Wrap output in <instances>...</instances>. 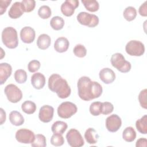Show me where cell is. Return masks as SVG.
<instances>
[{"label":"cell","instance_id":"obj_1","mask_svg":"<svg viewBox=\"0 0 147 147\" xmlns=\"http://www.w3.org/2000/svg\"><path fill=\"white\" fill-rule=\"evenodd\" d=\"M78 95L80 99L89 101L99 98L102 94V86L97 82L92 81L89 77H80L77 83Z\"/></svg>","mask_w":147,"mask_h":147},{"label":"cell","instance_id":"obj_2","mask_svg":"<svg viewBox=\"0 0 147 147\" xmlns=\"http://www.w3.org/2000/svg\"><path fill=\"white\" fill-rule=\"evenodd\" d=\"M48 88L52 92H56L61 99L68 98L71 92V88L67 80L57 74H53L49 76Z\"/></svg>","mask_w":147,"mask_h":147},{"label":"cell","instance_id":"obj_3","mask_svg":"<svg viewBox=\"0 0 147 147\" xmlns=\"http://www.w3.org/2000/svg\"><path fill=\"white\" fill-rule=\"evenodd\" d=\"M2 41L3 44L9 49H14L18 45L17 32L13 27H6L2 32Z\"/></svg>","mask_w":147,"mask_h":147},{"label":"cell","instance_id":"obj_4","mask_svg":"<svg viewBox=\"0 0 147 147\" xmlns=\"http://www.w3.org/2000/svg\"><path fill=\"white\" fill-rule=\"evenodd\" d=\"M112 65L118 71L122 73H126L130 71L131 64L126 61L123 55L121 53L113 54L110 59Z\"/></svg>","mask_w":147,"mask_h":147},{"label":"cell","instance_id":"obj_5","mask_svg":"<svg viewBox=\"0 0 147 147\" xmlns=\"http://www.w3.org/2000/svg\"><path fill=\"white\" fill-rule=\"evenodd\" d=\"M78 110L75 104L71 102H64L57 107V114L61 118L68 119L75 114Z\"/></svg>","mask_w":147,"mask_h":147},{"label":"cell","instance_id":"obj_6","mask_svg":"<svg viewBox=\"0 0 147 147\" xmlns=\"http://www.w3.org/2000/svg\"><path fill=\"white\" fill-rule=\"evenodd\" d=\"M76 18L79 24L90 28L95 27L99 24V18L98 16L86 11L80 12Z\"/></svg>","mask_w":147,"mask_h":147},{"label":"cell","instance_id":"obj_7","mask_svg":"<svg viewBox=\"0 0 147 147\" xmlns=\"http://www.w3.org/2000/svg\"><path fill=\"white\" fill-rule=\"evenodd\" d=\"M4 92L8 100L11 103H17L22 98L21 90L14 84L7 85L4 89Z\"/></svg>","mask_w":147,"mask_h":147},{"label":"cell","instance_id":"obj_8","mask_svg":"<svg viewBox=\"0 0 147 147\" xmlns=\"http://www.w3.org/2000/svg\"><path fill=\"white\" fill-rule=\"evenodd\" d=\"M125 51L130 56H141L145 52V46L140 41L130 40L126 45Z\"/></svg>","mask_w":147,"mask_h":147},{"label":"cell","instance_id":"obj_9","mask_svg":"<svg viewBox=\"0 0 147 147\" xmlns=\"http://www.w3.org/2000/svg\"><path fill=\"white\" fill-rule=\"evenodd\" d=\"M66 138L68 145L71 147H80L84 144L81 134L75 129H71L67 132Z\"/></svg>","mask_w":147,"mask_h":147},{"label":"cell","instance_id":"obj_10","mask_svg":"<svg viewBox=\"0 0 147 147\" xmlns=\"http://www.w3.org/2000/svg\"><path fill=\"white\" fill-rule=\"evenodd\" d=\"M17 141L22 144H31L34 140L35 135L30 130L21 129L17 131L15 136Z\"/></svg>","mask_w":147,"mask_h":147},{"label":"cell","instance_id":"obj_11","mask_svg":"<svg viewBox=\"0 0 147 147\" xmlns=\"http://www.w3.org/2000/svg\"><path fill=\"white\" fill-rule=\"evenodd\" d=\"M122 125L121 118L117 114H112L109 116L106 119V127L110 132H116Z\"/></svg>","mask_w":147,"mask_h":147},{"label":"cell","instance_id":"obj_12","mask_svg":"<svg viewBox=\"0 0 147 147\" xmlns=\"http://www.w3.org/2000/svg\"><path fill=\"white\" fill-rule=\"evenodd\" d=\"M79 6V1L77 0H66L61 5V11L67 17L72 16L75 9Z\"/></svg>","mask_w":147,"mask_h":147},{"label":"cell","instance_id":"obj_13","mask_svg":"<svg viewBox=\"0 0 147 147\" xmlns=\"http://www.w3.org/2000/svg\"><path fill=\"white\" fill-rule=\"evenodd\" d=\"M53 113L54 109L53 107L49 105H44L39 110V119L44 123L49 122L53 118Z\"/></svg>","mask_w":147,"mask_h":147},{"label":"cell","instance_id":"obj_14","mask_svg":"<svg viewBox=\"0 0 147 147\" xmlns=\"http://www.w3.org/2000/svg\"><path fill=\"white\" fill-rule=\"evenodd\" d=\"M35 37V31L30 26H25L20 31V37L24 43H32L34 40Z\"/></svg>","mask_w":147,"mask_h":147},{"label":"cell","instance_id":"obj_15","mask_svg":"<svg viewBox=\"0 0 147 147\" xmlns=\"http://www.w3.org/2000/svg\"><path fill=\"white\" fill-rule=\"evenodd\" d=\"M99 78L105 84H111L115 79V74L114 72L109 68H104L102 69L99 74Z\"/></svg>","mask_w":147,"mask_h":147},{"label":"cell","instance_id":"obj_16","mask_svg":"<svg viewBox=\"0 0 147 147\" xmlns=\"http://www.w3.org/2000/svg\"><path fill=\"white\" fill-rule=\"evenodd\" d=\"M12 72L11 66L7 63L0 64V84L2 85L10 76Z\"/></svg>","mask_w":147,"mask_h":147},{"label":"cell","instance_id":"obj_17","mask_svg":"<svg viewBox=\"0 0 147 147\" xmlns=\"http://www.w3.org/2000/svg\"><path fill=\"white\" fill-rule=\"evenodd\" d=\"M31 83L33 87L37 90L42 88L45 84V76L40 72L33 74L31 76Z\"/></svg>","mask_w":147,"mask_h":147},{"label":"cell","instance_id":"obj_18","mask_svg":"<svg viewBox=\"0 0 147 147\" xmlns=\"http://www.w3.org/2000/svg\"><path fill=\"white\" fill-rule=\"evenodd\" d=\"M24 13L22 3L20 2H14L10 8L8 15L12 19H17L20 17Z\"/></svg>","mask_w":147,"mask_h":147},{"label":"cell","instance_id":"obj_19","mask_svg":"<svg viewBox=\"0 0 147 147\" xmlns=\"http://www.w3.org/2000/svg\"><path fill=\"white\" fill-rule=\"evenodd\" d=\"M69 45V42L68 39L64 37H60L55 41L54 48L56 52L63 53L68 50Z\"/></svg>","mask_w":147,"mask_h":147},{"label":"cell","instance_id":"obj_20","mask_svg":"<svg viewBox=\"0 0 147 147\" xmlns=\"http://www.w3.org/2000/svg\"><path fill=\"white\" fill-rule=\"evenodd\" d=\"M51 43V38L50 36L47 34H40L37 40V45L38 48L42 50L48 49Z\"/></svg>","mask_w":147,"mask_h":147},{"label":"cell","instance_id":"obj_21","mask_svg":"<svg viewBox=\"0 0 147 147\" xmlns=\"http://www.w3.org/2000/svg\"><path fill=\"white\" fill-rule=\"evenodd\" d=\"M84 138L89 144H95L98 142L99 136L94 128L89 127L85 131Z\"/></svg>","mask_w":147,"mask_h":147},{"label":"cell","instance_id":"obj_22","mask_svg":"<svg viewBox=\"0 0 147 147\" xmlns=\"http://www.w3.org/2000/svg\"><path fill=\"white\" fill-rule=\"evenodd\" d=\"M9 120L12 125L16 126H21L24 123V118L22 115L17 111H12L10 112Z\"/></svg>","mask_w":147,"mask_h":147},{"label":"cell","instance_id":"obj_23","mask_svg":"<svg viewBox=\"0 0 147 147\" xmlns=\"http://www.w3.org/2000/svg\"><path fill=\"white\" fill-rule=\"evenodd\" d=\"M123 139L128 142L133 141L136 138V132L134 128L131 126L126 127L122 133Z\"/></svg>","mask_w":147,"mask_h":147},{"label":"cell","instance_id":"obj_24","mask_svg":"<svg viewBox=\"0 0 147 147\" xmlns=\"http://www.w3.org/2000/svg\"><path fill=\"white\" fill-rule=\"evenodd\" d=\"M68 127V125L67 123L61 121H57L53 123L51 127V130L53 133H58L60 134H63L65 131L67 130Z\"/></svg>","mask_w":147,"mask_h":147},{"label":"cell","instance_id":"obj_25","mask_svg":"<svg viewBox=\"0 0 147 147\" xmlns=\"http://www.w3.org/2000/svg\"><path fill=\"white\" fill-rule=\"evenodd\" d=\"M136 126L137 130L141 134L147 133V115H144L136 122Z\"/></svg>","mask_w":147,"mask_h":147},{"label":"cell","instance_id":"obj_26","mask_svg":"<svg viewBox=\"0 0 147 147\" xmlns=\"http://www.w3.org/2000/svg\"><path fill=\"white\" fill-rule=\"evenodd\" d=\"M50 25L55 30H59L63 29L64 25V20L59 16L52 17L50 21Z\"/></svg>","mask_w":147,"mask_h":147},{"label":"cell","instance_id":"obj_27","mask_svg":"<svg viewBox=\"0 0 147 147\" xmlns=\"http://www.w3.org/2000/svg\"><path fill=\"white\" fill-rule=\"evenodd\" d=\"M22 110L27 114H33L36 110L35 103L31 100H26L21 105Z\"/></svg>","mask_w":147,"mask_h":147},{"label":"cell","instance_id":"obj_28","mask_svg":"<svg viewBox=\"0 0 147 147\" xmlns=\"http://www.w3.org/2000/svg\"><path fill=\"white\" fill-rule=\"evenodd\" d=\"M123 16L124 18L127 21L134 20L137 16V10L133 6H128L123 11Z\"/></svg>","mask_w":147,"mask_h":147},{"label":"cell","instance_id":"obj_29","mask_svg":"<svg viewBox=\"0 0 147 147\" xmlns=\"http://www.w3.org/2000/svg\"><path fill=\"white\" fill-rule=\"evenodd\" d=\"M82 2L85 8L91 12H95L98 11L99 8L98 2L95 0H82Z\"/></svg>","mask_w":147,"mask_h":147},{"label":"cell","instance_id":"obj_30","mask_svg":"<svg viewBox=\"0 0 147 147\" xmlns=\"http://www.w3.org/2000/svg\"><path fill=\"white\" fill-rule=\"evenodd\" d=\"M31 146L33 147H45L47 146L45 137L41 134L35 135L34 141L31 143Z\"/></svg>","mask_w":147,"mask_h":147},{"label":"cell","instance_id":"obj_31","mask_svg":"<svg viewBox=\"0 0 147 147\" xmlns=\"http://www.w3.org/2000/svg\"><path fill=\"white\" fill-rule=\"evenodd\" d=\"M15 80L20 84L24 83L27 80V74L24 69H17L14 73Z\"/></svg>","mask_w":147,"mask_h":147},{"label":"cell","instance_id":"obj_32","mask_svg":"<svg viewBox=\"0 0 147 147\" xmlns=\"http://www.w3.org/2000/svg\"><path fill=\"white\" fill-rule=\"evenodd\" d=\"M38 14L40 18L45 20L49 18L52 14L51 8L47 5H42L38 10Z\"/></svg>","mask_w":147,"mask_h":147},{"label":"cell","instance_id":"obj_33","mask_svg":"<svg viewBox=\"0 0 147 147\" xmlns=\"http://www.w3.org/2000/svg\"><path fill=\"white\" fill-rule=\"evenodd\" d=\"M21 2L24 12L29 13L33 11L36 6V1L34 0H22Z\"/></svg>","mask_w":147,"mask_h":147},{"label":"cell","instance_id":"obj_34","mask_svg":"<svg viewBox=\"0 0 147 147\" xmlns=\"http://www.w3.org/2000/svg\"><path fill=\"white\" fill-rule=\"evenodd\" d=\"M64 142V138L62 134L58 133H53L51 138V143L55 146H60L63 145Z\"/></svg>","mask_w":147,"mask_h":147},{"label":"cell","instance_id":"obj_35","mask_svg":"<svg viewBox=\"0 0 147 147\" xmlns=\"http://www.w3.org/2000/svg\"><path fill=\"white\" fill-rule=\"evenodd\" d=\"M74 55L78 57H84L87 54V49L82 44H77L73 49Z\"/></svg>","mask_w":147,"mask_h":147},{"label":"cell","instance_id":"obj_36","mask_svg":"<svg viewBox=\"0 0 147 147\" xmlns=\"http://www.w3.org/2000/svg\"><path fill=\"white\" fill-rule=\"evenodd\" d=\"M101 105L100 102H94L90 106V112L94 116H98L101 114Z\"/></svg>","mask_w":147,"mask_h":147},{"label":"cell","instance_id":"obj_37","mask_svg":"<svg viewBox=\"0 0 147 147\" xmlns=\"http://www.w3.org/2000/svg\"><path fill=\"white\" fill-rule=\"evenodd\" d=\"M114 106L112 103L109 102H105L102 103L101 105V114L103 115H107L113 111Z\"/></svg>","mask_w":147,"mask_h":147},{"label":"cell","instance_id":"obj_38","mask_svg":"<svg viewBox=\"0 0 147 147\" xmlns=\"http://www.w3.org/2000/svg\"><path fill=\"white\" fill-rule=\"evenodd\" d=\"M146 95H147V90L144 89L141 91L138 95V100L141 106L146 109L147 108V102H146Z\"/></svg>","mask_w":147,"mask_h":147},{"label":"cell","instance_id":"obj_39","mask_svg":"<svg viewBox=\"0 0 147 147\" xmlns=\"http://www.w3.org/2000/svg\"><path fill=\"white\" fill-rule=\"evenodd\" d=\"M40 66L41 64L39 61L37 60H33L28 63V69L30 72H35L39 69Z\"/></svg>","mask_w":147,"mask_h":147},{"label":"cell","instance_id":"obj_40","mask_svg":"<svg viewBox=\"0 0 147 147\" xmlns=\"http://www.w3.org/2000/svg\"><path fill=\"white\" fill-rule=\"evenodd\" d=\"M11 2V0H0V14L2 15L6 10L7 7Z\"/></svg>","mask_w":147,"mask_h":147},{"label":"cell","instance_id":"obj_41","mask_svg":"<svg viewBox=\"0 0 147 147\" xmlns=\"http://www.w3.org/2000/svg\"><path fill=\"white\" fill-rule=\"evenodd\" d=\"M147 1L144 2L139 7L138 12L139 14L143 17H146L147 16V5H146Z\"/></svg>","mask_w":147,"mask_h":147},{"label":"cell","instance_id":"obj_42","mask_svg":"<svg viewBox=\"0 0 147 147\" xmlns=\"http://www.w3.org/2000/svg\"><path fill=\"white\" fill-rule=\"evenodd\" d=\"M136 147H146L147 146V140L145 138H139L136 144Z\"/></svg>","mask_w":147,"mask_h":147},{"label":"cell","instance_id":"obj_43","mask_svg":"<svg viewBox=\"0 0 147 147\" xmlns=\"http://www.w3.org/2000/svg\"><path fill=\"white\" fill-rule=\"evenodd\" d=\"M1 110V125H2L6 121V113L2 108L0 109Z\"/></svg>","mask_w":147,"mask_h":147}]
</instances>
